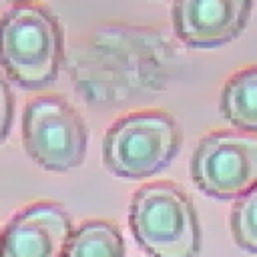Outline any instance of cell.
I'll list each match as a JSON object with an SVG mask.
<instances>
[{"label": "cell", "instance_id": "8fae6325", "mask_svg": "<svg viewBox=\"0 0 257 257\" xmlns=\"http://www.w3.org/2000/svg\"><path fill=\"white\" fill-rule=\"evenodd\" d=\"M12 116H14V96L8 80L4 78V74H0V143L10 133Z\"/></svg>", "mask_w": 257, "mask_h": 257}, {"label": "cell", "instance_id": "277c9868", "mask_svg": "<svg viewBox=\"0 0 257 257\" xmlns=\"http://www.w3.org/2000/svg\"><path fill=\"white\" fill-rule=\"evenodd\" d=\"M22 143L34 163L62 173L82 165L88 131L84 118L64 96L42 94L24 106Z\"/></svg>", "mask_w": 257, "mask_h": 257}, {"label": "cell", "instance_id": "ba28073f", "mask_svg": "<svg viewBox=\"0 0 257 257\" xmlns=\"http://www.w3.org/2000/svg\"><path fill=\"white\" fill-rule=\"evenodd\" d=\"M219 110L235 128L257 135V66L241 68L225 80Z\"/></svg>", "mask_w": 257, "mask_h": 257}, {"label": "cell", "instance_id": "52a82bcc", "mask_svg": "<svg viewBox=\"0 0 257 257\" xmlns=\"http://www.w3.org/2000/svg\"><path fill=\"white\" fill-rule=\"evenodd\" d=\"M247 0H181L171 6L173 30L191 48H215L235 40L249 22Z\"/></svg>", "mask_w": 257, "mask_h": 257}, {"label": "cell", "instance_id": "5b68a950", "mask_svg": "<svg viewBox=\"0 0 257 257\" xmlns=\"http://www.w3.org/2000/svg\"><path fill=\"white\" fill-rule=\"evenodd\" d=\"M189 175L197 189L213 199H239L257 187V135L243 131L205 135L191 155Z\"/></svg>", "mask_w": 257, "mask_h": 257}, {"label": "cell", "instance_id": "6da1fadb", "mask_svg": "<svg viewBox=\"0 0 257 257\" xmlns=\"http://www.w3.org/2000/svg\"><path fill=\"white\" fill-rule=\"evenodd\" d=\"M64 36L54 12L36 2H16L0 14V66L22 88L50 86L62 66Z\"/></svg>", "mask_w": 257, "mask_h": 257}, {"label": "cell", "instance_id": "30bf717a", "mask_svg": "<svg viewBox=\"0 0 257 257\" xmlns=\"http://www.w3.org/2000/svg\"><path fill=\"white\" fill-rule=\"evenodd\" d=\"M229 225L237 247L257 255V187H253L235 201Z\"/></svg>", "mask_w": 257, "mask_h": 257}, {"label": "cell", "instance_id": "7c38bea8", "mask_svg": "<svg viewBox=\"0 0 257 257\" xmlns=\"http://www.w3.org/2000/svg\"><path fill=\"white\" fill-rule=\"evenodd\" d=\"M0 247H2V233H0Z\"/></svg>", "mask_w": 257, "mask_h": 257}, {"label": "cell", "instance_id": "7a4b0ae2", "mask_svg": "<svg viewBox=\"0 0 257 257\" xmlns=\"http://www.w3.org/2000/svg\"><path fill=\"white\" fill-rule=\"evenodd\" d=\"M128 225L149 257H199L201 227L195 205L171 181L145 183L133 193Z\"/></svg>", "mask_w": 257, "mask_h": 257}, {"label": "cell", "instance_id": "9c48e42d", "mask_svg": "<svg viewBox=\"0 0 257 257\" xmlns=\"http://www.w3.org/2000/svg\"><path fill=\"white\" fill-rule=\"evenodd\" d=\"M62 257H124L122 233L114 221H82L72 229Z\"/></svg>", "mask_w": 257, "mask_h": 257}, {"label": "cell", "instance_id": "3957f363", "mask_svg": "<svg viewBox=\"0 0 257 257\" xmlns=\"http://www.w3.org/2000/svg\"><path fill=\"white\" fill-rule=\"evenodd\" d=\"M181 145L183 131L173 114L161 108L135 110L106 128L102 163L120 179L141 181L167 169Z\"/></svg>", "mask_w": 257, "mask_h": 257}, {"label": "cell", "instance_id": "8992f818", "mask_svg": "<svg viewBox=\"0 0 257 257\" xmlns=\"http://www.w3.org/2000/svg\"><path fill=\"white\" fill-rule=\"evenodd\" d=\"M70 233L72 219L60 203H30L4 227L0 257H62Z\"/></svg>", "mask_w": 257, "mask_h": 257}]
</instances>
